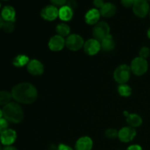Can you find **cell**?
<instances>
[{
  "label": "cell",
  "instance_id": "f35d334b",
  "mask_svg": "<svg viewBox=\"0 0 150 150\" xmlns=\"http://www.w3.org/2000/svg\"><path fill=\"white\" fill-rule=\"evenodd\" d=\"M0 150H2V149H1V146L0 145Z\"/></svg>",
  "mask_w": 150,
  "mask_h": 150
},
{
  "label": "cell",
  "instance_id": "603a6c76",
  "mask_svg": "<svg viewBox=\"0 0 150 150\" xmlns=\"http://www.w3.org/2000/svg\"><path fill=\"white\" fill-rule=\"evenodd\" d=\"M29 62V58L26 56L24 55L18 56L13 60V64L15 66H16V67H22V66L28 64Z\"/></svg>",
  "mask_w": 150,
  "mask_h": 150
},
{
  "label": "cell",
  "instance_id": "1f68e13d",
  "mask_svg": "<svg viewBox=\"0 0 150 150\" xmlns=\"http://www.w3.org/2000/svg\"><path fill=\"white\" fill-rule=\"evenodd\" d=\"M104 4H105V3L103 2V0H95V1H94V4H95V7H98V8H102V7L104 5Z\"/></svg>",
  "mask_w": 150,
  "mask_h": 150
},
{
  "label": "cell",
  "instance_id": "836d02e7",
  "mask_svg": "<svg viewBox=\"0 0 150 150\" xmlns=\"http://www.w3.org/2000/svg\"><path fill=\"white\" fill-rule=\"evenodd\" d=\"M127 150H142V148L139 145H132L129 146Z\"/></svg>",
  "mask_w": 150,
  "mask_h": 150
},
{
  "label": "cell",
  "instance_id": "4fadbf2b",
  "mask_svg": "<svg viewBox=\"0 0 150 150\" xmlns=\"http://www.w3.org/2000/svg\"><path fill=\"white\" fill-rule=\"evenodd\" d=\"M28 71L34 76H40L42 74L44 70L43 65L38 60H31L27 65Z\"/></svg>",
  "mask_w": 150,
  "mask_h": 150
},
{
  "label": "cell",
  "instance_id": "8fae6325",
  "mask_svg": "<svg viewBox=\"0 0 150 150\" xmlns=\"http://www.w3.org/2000/svg\"><path fill=\"white\" fill-rule=\"evenodd\" d=\"M16 133L15 130L11 129H7V130L0 135V140L1 144L5 146H10L16 140Z\"/></svg>",
  "mask_w": 150,
  "mask_h": 150
},
{
  "label": "cell",
  "instance_id": "4dcf8cb0",
  "mask_svg": "<svg viewBox=\"0 0 150 150\" xmlns=\"http://www.w3.org/2000/svg\"><path fill=\"white\" fill-rule=\"evenodd\" d=\"M51 1L54 5L62 6L67 2V0H51Z\"/></svg>",
  "mask_w": 150,
  "mask_h": 150
},
{
  "label": "cell",
  "instance_id": "ffe728a7",
  "mask_svg": "<svg viewBox=\"0 0 150 150\" xmlns=\"http://www.w3.org/2000/svg\"><path fill=\"white\" fill-rule=\"evenodd\" d=\"M100 45L103 50L105 51H110L113 50V48H114V45H115V43H114L112 36L109 35L106 38H104L103 40L100 41Z\"/></svg>",
  "mask_w": 150,
  "mask_h": 150
},
{
  "label": "cell",
  "instance_id": "4316f807",
  "mask_svg": "<svg viewBox=\"0 0 150 150\" xmlns=\"http://www.w3.org/2000/svg\"><path fill=\"white\" fill-rule=\"evenodd\" d=\"M8 129V121L4 118L0 119V135Z\"/></svg>",
  "mask_w": 150,
  "mask_h": 150
},
{
  "label": "cell",
  "instance_id": "f546056e",
  "mask_svg": "<svg viewBox=\"0 0 150 150\" xmlns=\"http://www.w3.org/2000/svg\"><path fill=\"white\" fill-rule=\"evenodd\" d=\"M67 3V6H68L72 10L76 9L77 7V3H76V1L75 0H68Z\"/></svg>",
  "mask_w": 150,
  "mask_h": 150
},
{
  "label": "cell",
  "instance_id": "83f0119b",
  "mask_svg": "<svg viewBox=\"0 0 150 150\" xmlns=\"http://www.w3.org/2000/svg\"><path fill=\"white\" fill-rule=\"evenodd\" d=\"M139 55L141 58L146 59L149 55V49L147 47H143L139 52Z\"/></svg>",
  "mask_w": 150,
  "mask_h": 150
},
{
  "label": "cell",
  "instance_id": "277c9868",
  "mask_svg": "<svg viewBox=\"0 0 150 150\" xmlns=\"http://www.w3.org/2000/svg\"><path fill=\"white\" fill-rule=\"evenodd\" d=\"M109 32L110 28L108 23L102 21L95 24V26H94L92 33H93V36L95 39L100 42L104 38H105L107 36L109 35Z\"/></svg>",
  "mask_w": 150,
  "mask_h": 150
},
{
  "label": "cell",
  "instance_id": "30bf717a",
  "mask_svg": "<svg viewBox=\"0 0 150 150\" xmlns=\"http://www.w3.org/2000/svg\"><path fill=\"white\" fill-rule=\"evenodd\" d=\"M84 51L89 55H95L101 48L100 42L95 39H89L83 45Z\"/></svg>",
  "mask_w": 150,
  "mask_h": 150
},
{
  "label": "cell",
  "instance_id": "cb8c5ba5",
  "mask_svg": "<svg viewBox=\"0 0 150 150\" xmlns=\"http://www.w3.org/2000/svg\"><path fill=\"white\" fill-rule=\"evenodd\" d=\"M118 92L120 94V95L123 97H128L130 96V94H131L132 89L127 85L122 83V84L120 85L118 88Z\"/></svg>",
  "mask_w": 150,
  "mask_h": 150
},
{
  "label": "cell",
  "instance_id": "2e32d148",
  "mask_svg": "<svg viewBox=\"0 0 150 150\" xmlns=\"http://www.w3.org/2000/svg\"><path fill=\"white\" fill-rule=\"evenodd\" d=\"M117 11V7L114 4L110 2H107L104 4L102 8L100 9V15H102L103 17L110 18L112 17Z\"/></svg>",
  "mask_w": 150,
  "mask_h": 150
},
{
  "label": "cell",
  "instance_id": "7bdbcfd3",
  "mask_svg": "<svg viewBox=\"0 0 150 150\" xmlns=\"http://www.w3.org/2000/svg\"><path fill=\"white\" fill-rule=\"evenodd\" d=\"M4 1H7V0H4Z\"/></svg>",
  "mask_w": 150,
  "mask_h": 150
},
{
  "label": "cell",
  "instance_id": "d6986e66",
  "mask_svg": "<svg viewBox=\"0 0 150 150\" xmlns=\"http://www.w3.org/2000/svg\"><path fill=\"white\" fill-rule=\"evenodd\" d=\"M125 114L126 115L127 123L132 127H139L142 124V119L137 114H127V112H125Z\"/></svg>",
  "mask_w": 150,
  "mask_h": 150
},
{
  "label": "cell",
  "instance_id": "7a4b0ae2",
  "mask_svg": "<svg viewBox=\"0 0 150 150\" xmlns=\"http://www.w3.org/2000/svg\"><path fill=\"white\" fill-rule=\"evenodd\" d=\"M4 119L13 123H19L23 118V111L20 105L16 103H9L2 109Z\"/></svg>",
  "mask_w": 150,
  "mask_h": 150
},
{
  "label": "cell",
  "instance_id": "6da1fadb",
  "mask_svg": "<svg viewBox=\"0 0 150 150\" xmlns=\"http://www.w3.org/2000/svg\"><path fill=\"white\" fill-rule=\"evenodd\" d=\"M12 97L17 102L23 104H30L38 98L36 88L29 83H21L15 86L12 89Z\"/></svg>",
  "mask_w": 150,
  "mask_h": 150
},
{
  "label": "cell",
  "instance_id": "8992f818",
  "mask_svg": "<svg viewBox=\"0 0 150 150\" xmlns=\"http://www.w3.org/2000/svg\"><path fill=\"white\" fill-rule=\"evenodd\" d=\"M66 46L71 51H78L84 45L83 38L78 35H71L65 41Z\"/></svg>",
  "mask_w": 150,
  "mask_h": 150
},
{
  "label": "cell",
  "instance_id": "f1b7e54d",
  "mask_svg": "<svg viewBox=\"0 0 150 150\" xmlns=\"http://www.w3.org/2000/svg\"><path fill=\"white\" fill-rule=\"evenodd\" d=\"M121 2L125 7H130L132 5H133L135 1L134 0H121Z\"/></svg>",
  "mask_w": 150,
  "mask_h": 150
},
{
  "label": "cell",
  "instance_id": "7c38bea8",
  "mask_svg": "<svg viewBox=\"0 0 150 150\" xmlns=\"http://www.w3.org/2000/svg\"><path fill=\"white\" fill-rule=\"evenodd\" d=\"M64 44H65V41L64 38L57 35L51 38L48 42V46L51 51H61L64 48Z\"/></svg>",
  "mask_w": 150,
  "mask_h": 150
},
{
  "label": "cell",
  "instance_id": "60d3db41",
  "mask_svg": "<svg viewBox=\"0 0 150 150\" xmlns=\"http://www.w3.org/2000/svg\"><path fill=\"white\" fill-rule=\"evenodd\" d=\"M149 18H150V11H149Z\"/></svg>",
  "mask_w": 150,
  "mask_h": 150
},
{
  "label": "cell",
  "instance_id": "44dd1931",
  "mask_svg": "<svg viewBox=\"0 0 150 150\" xmlns=\"http://www.w3.org/2000/svg\"><path fill=\"white\" fill-rule=\"evenodd\" d=\"M70 29L68 25L65 24V23H60V24L57 25V32L59 36L62 37V38L67 36L70 34Z\"/></svg>",
  "mask_w": 150,
  "mask_h": 150
},
{
  "label": "cell",
  "instance_id": "e575fe53",
  "mask_svg": "<svg viewBox=\"0 0 150 150\" xmlns=\"http://www.w3.org/2000/svg\"><path fill=\"white\" fill-rule=\"evenodd\" d=\"M2 150H17V149H16V148H15V147H13V146H7L6 147H4Z\"/></svg>",
  "mask_w": 150,
  "mask_h": 150
},
{
  "label": "cell",
  "instance_id": "9c48e42d",
  "mask_svg": "<svg viewBox=\"0 0 150 150\" xmlns=\"http://www.w3.org/2000/svg\"><path fill=\"white\" fill-rule=\"evenodd\" d=\"M136 135V131L132 127H123L119 131L118 137L121 142L127 143L134 139Z\"/></svg>",
  "mask_w": 150,
  "mask_h": 150
},
{
  "label": "cell",
  "instance_id": "7402d4cb",
  "mask_svg": "<svg viewBox=\"0 0 150 150\" xmlns=\"http://www.w3.org/2000/svg\"><path fill=\"white\" fill-rule=\"evenodd\" d=\"M12 94L7 91H1L0 92V105H6L10 103L12 99Z\"/></svg>",
  "mask_w": 150,
  "mask_h": 150
},
{
  "label": "cell",
  "instance_id": "e0dca14e",
  "mask_svg": "<svg viewBox=\"0 0 150 150\" xmlns=\"http://www.w3.org/2000/svg\"><path fill=\"white\" fill-rule=\"evenodd\" d=\"M16 11L11 6H5L1 11V18L5 21H15Z\"/></svg>",
  "mask_w": 150,
  "mask_h": 150
},
{
  "label": "cell",
  "instance_id": "5b68a950",
  "mask_svg": "<svg viewBox=\"0 0 150 150\" xmlns=\"http://www.w3.org/2000/svg\"><path fill=\"white\" fill-rule=\"evenodd\" d=\"M148 68L147 62L144 59L137 57L132 61L130 69L131 71L136 76H142L144 74Z\"/></svg>",
  "mask_w": 150,
  "mask_h": 150
},
{
  "label": "cell",
  "instance_id": "74e56055",
  "mask_svg": "<svg viewBox=\"0 0 150 150\" xmlns=\"http://www.w3.org/2000/svg\"><path fill=\"white\" fill-rule=\"evenodd\" d=\"M147 35H148V37H149V38L150 39V29L148 30V32H147Z\"/></svg>",
  "mask_w": 150,
  "mask_h": 150
},
{
  "label": "cell",
  "instance_id": "3957f363",
  "mask_svg": "<svg viewBox=\"0 0 150 150\" xmlns=\"http://www.w3.org/2000/svg\"><path fill=\"white\" fill-rule=\"evenodd\" d=\"M130 72H131V69L129 66L126 64L119 66L114 71V79L116 81L121 84L125 83L130 79Z\"/></svg>",
  "mask_w": 150,
  "mask_h": 150
},
{
  "label": "cell",
  "instance_id": "ba28073f",
  "mask_svg": "<svg viewBox=\"0 0 150 150\" xmlns=\"http://www.w3.org/2000/svg\"><path fill=\"white\" fill-rule=\"evenodd\" d=\"M41 16L45 20L54 21L59 16V10L55 6L48 5L42 10Z\"/></svg>",
  "mask_w": 150,
  "mask_h": 150
},
{
  "label": "cell",
  "instance_id": "d4e9b609",
  "mask_svg": "<svg viewBox=\"0 0 150 150\" xmlns=\"http://www.w3.org/2000/svg\"><path fill=\"white\" fill-rule=\"evenodd\" d=\"M2 29L4 32H7V33H10L13 32L15 29L14 22L13 21H5L3 23Z\"/></svg>",
  "mask_w": 150,
  "mask_h": 150
},
{
  "label": "cell",
  "instance_id": "d590c367",
  "mask_svg": "<svg viewBox=\"0 0 150 150\" xmlns=\"http://www.w3.org/2000/svg\"><path fill=\"white\" fill-rule=\"evenodd\" d=\"M3 23H4V21H3V18L1 17V16H0V29L2 28Z\"/></svg>",
  "mask_w": 150,
  "mask_h": 150
},
{
  "label": "cell",
  "instance_id": "8d00e7d4",
  "mask_svg": "<svg viewBox=\"0 0 150 150\" xmlns=\"http://www.w3.org/2000/svg\"><path fill=\"white\" fill-rule=\"evenodd\" d=\"M3 114H2V111H1V109H0V119L1 118V117H2Z\"/></svg>",
  "mask_w": 150,
  "mask_h": 150
},
{
  "label": "cell",
  "instance_id": "ac0fdd59",
  "mask_svg": "<svg viewBox=\"0 0 150 150\" xmlns=\"http://www.w3.org/2000/svg\"><path fill=\"white\" fill-rule=\"evenodd\" d=\"M73 10L67 5L62 7L59 10V17L61 20L64 21H70L73 17Z\"/></svg>",
  "mask_w": 150,
  "mask_h": 150
},
{
  "label": "cell",
  "instance_id": "9a60e30c",
  "mask_svg": "<svg viewBox=\"0 0 150 150\" xmlns=\"http://www.w3.org/2000/svg\"><path fill=\"white\" fill-rule=\"evenodd\" d=\"M100 17V13L97 9H92L86 13L85 16V21L87 23L91 25L96 24Z\"/></svg>",
  "mask_w": 150,
  "mask_h": 150
},
{
  "label": "cell",
  "instance_id": "52a82bcc",
  "mask_svg": "<svg viewBox=\"0 0 150 150\" xmlns=\"http://www.w3.org/2000/svg\"><path fill=\"white\" fill-rule=\"evenodd\" d=\"M133 10L136 16L139 18H144L149 13V4L145 0H137L133 4Z\"/></svg>",
  "mask_w": 150,
  "mask_h": 150
},
{
  "label": "cell",
  "instance_id": "ab89813d",
  "mask_svg": "<svg viewBox=\"0 0 150 150\" xmlns=\"http://www.w3.org/2000/svg\"><path fill=\"white\" fill-rule=\"evenodd\" d=\"M145 1H147V2H148V1H150V0H145Z\"/></svg>",
  "mask_w": 150,
  "mask_h": 150
},
{
  "label": "cell",
  "instance_id": "d6a6232c",
  "mask_svg": "<svg viewBox=\"0 0 150 150\" xmlns=\"http://www.w3.org/2000/svg\"><path fill=\"white\" fill-rule=\"evenodd\" d=\"M58 150H73L71 147H70L67 145L60 144L58 146Z\"/></svg>",
  "mask_w": 150,
  "mask_h": 150
},
{
  "label": "cell",
  "instance_id": "5bb4252c",
  "mask_svg": "<svg viewBox=\"0 0 150 150\" xmlns=\"http://www.w3.org/2000/svg\"><path fill=\"white\" fill-rule=\"evenodd\" d=\"M92 139L87 136L81 137L76 144V150H91L92 148Z\"/></svg>",
  "mask_w": 150,
  "mask_h": 150
},
{
  "label": "cell",
  "instance_id": "484cf974",
  "mask_svg": "<svg viewBox=\"0 0 150 150\" xmlns=\"http://www.w3.org/2000/svg\"><path fill=\"white\" fill-rule=\"evenodd\" d=\"M118 134H119V132L117 131V130L113 128L108 129V130L105 131V136H106L108 139H116L117 137H118Z\"/></svg>",
  "mask_w": 150,
  "mask_h": 150
},
{
  "label": "cell",
  "instance_id": "b9f144b4",
  "mask_svg": "<svg viewBox=\"0 0 150 150\" xmlns=\"http://www.w3.org/2000/svg\"><path fill=\"white\" fill-rule=\"evenodd\" d=\"M134 1H137V0H134Z\"/></svg>",
  "mask_w": 150,
  "mask_h": 150
}]
</instances>
